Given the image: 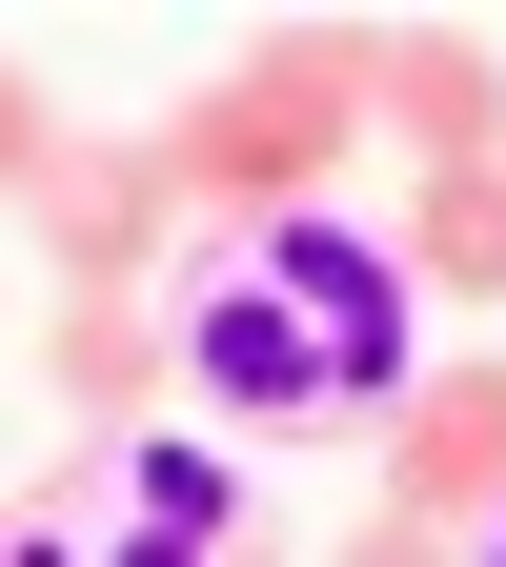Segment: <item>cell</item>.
<instances>
[{
	"label": "cell",
	"mask_w": 506,
	"mask_h": 567,
	"mask_svg": "<svg viewBox=\"0 0 506 567\" xmlns=\"http://www.w3.org/2000/svg\"><path fill=\"white\" fill-rule=\"evenodd\" d=\"M183 365L224 405H385L405 385V284L344 224H244L183 305Z\"/></svg>",
	"instance_id": "1"
},
{
	"label": "cell",
	"mask_w": 506,
	"mask_h": 567,
	"mask_svg": "<svg viewBox=\"0 0 506 567\" xmlns=\"http://www.w3.org/2000/svg\"><path fill=\"white\" fill-rule=\"evenodd\" d=\"M203 547H224V466H203V446H122V466L61 486L0 567H203Z\"/></svg>",
	"instance_id": "2"
},
{
	"label": "cell",
	"mask_w": 506,
	"mask_h": 567,
	"mask_svg": "<svg viewBox=\"0 0 506 567\" xmlns=\"http://www.w3.org/2000/svg\"><path fill=\"white\" fill-rule=\"evenodd\" d=\"M425 264H446V284H506V183H486V163L425 203Z\"/></svg>",
	"instance_id": "3"
},
{
	"label": "cell",
	"mask_w": 506,
	"mask_h": 567,
	"mask_svg": "<svg viewBox=\"0 0 506 567\" xmlns=\"http://www.w3.org/2000/svg\"><path fill=\"white\" fill-rule=\"evenodd\" d=\"M0 163H21V102H0Z\"/></svg>",
	"instance_id": "4"
},
{
	"label": "cell",
	"mask_w": 506,
	"mask_h": 567,
	"mask_svg": "<svg viewBox=\"0 0 506 567\" xmlns=\"http://www.w3.org/2000/svg\"><path fill=\"white\" fill-rule=\"evenodd\" d=\"M486 567H506V547H486Z\"/></svg>",
	"instance_id": "5"
}]
</instances>
